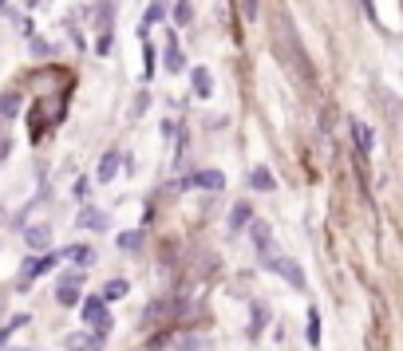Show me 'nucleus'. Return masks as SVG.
I'll return each instance as SVG.
<instances>
[{"label":"nucleus","mask_w":403,"mask_h":351,"mask_svg":"<svg viewBox=\"0 0 403 351\" xmlns=\"http://www.w3.org/2000/svg\"><path fill=\"white\" fill-rule=\"evenodd\" d=\"M273 51H277V60H285V64L301 75V80H312L316 71L308 67V60H305V48H301V40H297V32H292V20H289V12L285 8H277V16H273Z\"/></svg>","instance_id":"obj_1"},{"label":"nucleus","mask_w":403,"mask_h":351,"mask_svg":"<svg viewBox=\"0 0 403 351\" xmlns=\"http://www.w3.org/2000/svg\"><path fill=\"white\" fill-rule=\"evenodd\" d=\"M83 319H87V328H95L99 343H103V335L111 332V312H107V304H103V296H87V300L80 304Z\"/></svg>","instance_id":"obj_2"},{"label":"nucleus","mask_w":403,"mask_h":351,"mask_svg":"<svg viewBox=\"0 0 403 351\" xmlns=\"http://www.w3.org/2000/svg\"><path fill=\"white\" fill-rule=\"evenodd\" d=\"M56 265H60V253L28 256V261H24V269H20V280H16V285H20V288H28V285L36 280V276H44V272H51Z\"/></svg>","instance_id":"obj_3"},{"label":"nucleus","mask_w":403,"mask_h":351,"mask_svg":"<svg viewBox=\"0 0 403 351\" xmlns=\"http://www.w3.org/2000/svg\"><path fill=\"white\" fill-rule=\"evenodd\" d=\"M265 269L269 272H277V276H285L292 288H305V272L297 269V261H289V256H265Z\"/></svg>","instance_id":"obj_4"},{"label":"nucleus","mask_w":403,"mask_h":351,"mask_svg":"<svg viewBox=\"0 0 403 351\" xmlns=\"http://www.w3.org/2000/svg\"><path fill=\"white\" fill-rule=\"evenodd\" d=\"M178 308H182V304H178V300H166V296H162V300H154V304H146V312H143V328L166 324V319L174 316Z\"/></svg>","instance_id":"obj_5"},{"label":"nucleus","mask_w":403,"mask_h":351,"mask_svg":"<svg viewBox=\"0 0 403 351\" xmlns=\"http://www.w3.org/2000/svg\"><path fill=\"white\" fill-rule=\"evenodd\" d=\"M80 272H64V280H60V288H56V300L64 304V308H76L80 304Z\"/></svg>","instance_id":"obj_6"},{"label":"nucleus","mask_w":403,"mask_h":351,"mask_svg":"<svg viewBox=\"0 0 403 351\" xmlns=\"http://www.w3.org/2000/svg\"><path fill=\"white\" fill-rule=\"evenodd\" d=\"M182 186H186V190H190V186H202V190H222V186H226V174H222V170H198V174H190Z\"/></svg>","instance_id":"obj_7"},{"label":"nucleus","mask_w":403,"mask_h":351,"mask_svg":"<svg viewBox=\"0 0 403 351\" xmlns=\"http://www.w3.org/2000/svg\"><path fill=\"white\" fill-rule=\"evenodd\" d=\"M249 221H253V206L249 202H238V206L229 209V233H242Z\"/></svg>","instance_id":"obj_8"},{"label":"nucleus","mask_w":403,"mask_h":351,"mask_svg":"<svg viewBox=\"0 0 403 351\" xmlns=\"http://www.w3.org/2000/svg\"><path fill=\"white\" fill-rule=\"evenodd\" d=\"M249 237H253V245L261 249V256H269V245H273V229L265 221H249Z\"/></svg>","instance_id":"obj_9"},{"label":"nucleus","mask_w":403,"mask_h":351,"mask_svg":"<svg viewBox=\"0 0 403 351\" xmlns=\"http://www.w3.org/2000/svg\"><path fill=\"white\" fill-rule=\"evenodd\" d=\"M24 237H28V249H40V253H48L51 249V229L48 225H32Z\"/></svg>","instance_id":"obj_10"},{"label":"nucleus","mask_w":403,"mask_h":351,"mask_svg":"<svg viewBox=\"0 0 403 351\" xmlns=\"http://www.w3.org/2000/svg\"><path fill=\"white\" fill-rule=\"evenodd\" d=\"M348 127H352L356 150H360V154H364V158H368V154H371V130H368V123H360V119H352V123H348Z\"/></svg>","instance_id":"obj_11"},{"label":"nucleus","mask_w":403,"mask_h":351,"mask_svg":"<svg viewBox=\"0 0 403 351\" xmlns=\"http://www.w3.org/2000/svg\"><path fill=\"white\" fill-rule=\"evenodd\" d=\"M249 190H261V193L277 190L273 174H269V170H265V166H253V170H249Z\"/></svg>","instance_id":"obj_12"},{"label":"nucleus","mask_w":403,"mask_h":351,"mask_svg":"<svg viewBox=\"0 0 403 351\" xmlns=\"http://www.w3.org/2000/svg\"><path fill=\"white\" fill-rule=\"evenodd\" d=\"M64 261H76V265H95V249L91 245H71V249H64Z\"/></svg>","instance_id":"obj_13"},{"label":"nucleus","mask_w":403,"mask_h":351,"mask_svg":"<svg viewBox=\"0 0 403 351\" xmlns=\"http://www.w3.org/2000/svg\"><path fill=\"white\" fill-rule=\"evenodd\" d=\"M127 292H130V285L123 280V276H115V280H107V285H103V292H99V296H103V304H111V300H119V296H127Z\"/></svg>","instance_id":"obj_14"},{"label":"nucleus","mask_w":403,"mask_h":351,"mask_svg":"<svg viewBox=\"0 0 403 351\" xmlns=\"http://www.w3.org/2000/svg\"><path fill=\"white\" fill-rule=\"evenodd\" d=\"M119 174V150H107V154H103V162H99V182H111V178Z\"/></svg>","instance_id":"obj_15"},{"label":"nucleus","mask_w":403,"mask_h":351,"mask_svg":"<svg viewBox=\"0 0 403 351\" xmlns=\"http://www.w3.org/2000/svg\"><path fill=\"white\" fill-rule=\"evenodd\" d=\"M190 80H194V91H198V95H202V99H210L214 80H210V71H206V67H194V71H190Z\"/></svg>","instance_id":"obj_16"},{"label":"nucleus","mask_w":403,"mask_h":351,"mask_svg":"<svg viewBox=\"0 0 403 351\" xmlns=\"http://www.w3.org/2000/svg\"><path fill=\"white\" fill-rule=\"evenodd\" d=\"M107 213H99V209H83L80 213V229H107Z\"/></svg>","instance_id":"obj_17"},{"label":"nucleus","mask_w":403,"mask_h":351,"mask_svg":"<svg viewBox=\"0 0 403 351\" xmlns=\"http://www.w3.org/2000/svg\"><path fill=\"white\" fill-rule=\"evenodd\" d=\"M16 111H20V95L16 91H4L0 95V119H16Z\"/></svg>","instance_id":"obj_18"},{"label":"nucleus","mask_w":403,"mask_h":351,"mask_svg":"<svg viewBox=\"0 0 403 351\" xmlns=\"http://www.w3.org/2000/svg\"><path fill=\"white\" fill-rule=\"evenodd\" d=\"M166 71H170V75L182 71V51H178V40H166Z\"/></svg>","instance_id":"obj_19"},{"label":"nucleus","mask_w":403,"mask_h":351,"mask_svg":"<svg viewBox=\"0 0 403 351\" xmlns=\"http://www.w3.org/2000/svg\"><path fill=\"white\" fill-rule=\"evenodd\" d=\"M305 339L312 343V348L321 343V312H316V308H308V328H305Z\"/></svg>","instance_id":"obj_20"},{"label":"nucleus","mask_w":403,"mask_h":351,"mask_svg":"<svg viewBox=\"0 0 403 351\" xmlns=\"http://www.w3.org/2000/svg\"><path fill=\"white\" fill-rule=\"evenodd\" d=\"M115 245H119V249H127V253H135V249H143V233H139V229L119 233V237H115Z\"/></svg>","instance_id":"obj_21"},{"label":"nucleus","mask_w":403,"mask_h":351,"mask_svg":"<svg viewBox=\"0 0 403 351\" xmlns=\"http://www.w3.org/2000/svg\"><path fill=\"white\" fill-rule=\"evenodd\" d=\"M265 319H269V312H265V304H253V328H249V335L257 339L261 328H265Z\"/></svg>","instance_id":"obj_22"},{"label":"nucleus","mask_w":403,"mask_h":351,"mask_svg":"<svg viewBox=\"0 0 403 351\" xmlns=\"http://www.w3.org/2000/svg\"><path fill=\"white\" fill-rule=\"evenodd\" d=\"M190 20H194L190 0H178V4H174V24H190Z\"/></svg>","instance_id":"obj_23"},{"label":"nucleus","mask_w":403,"mask_h":351,"mask_svg":"<svg viewBox=\"0 0 403 351\" xmlns=\"http://www.w3.org/2000/svg\"><path fill=\"white\" fill-rule=\"evenodd\" d=\"M166 16V0H150L146 4V24H154V20H162Z\"/></svg>","instance_id":"obj_24"},{"label":"nucleus","mask_w":403,"mask_h":351,"mask_svg":"<svg viewBox=\"0 0 403 351\" xmlns=\"http://www.w3.org/2000/svg\"><path fill=\"white\" fill-rule=\"evenodd\" d=\"M24 324H28V316H12V319H8V328H0V343L16 332V328H24Z\"/></svg>","instance_id":"obj_25"},{"label":"nucleus","mask_w":403,"mask_h":351,"mask_svg":"<svg viewBox=\"0 0 403 351\" xmlns=\"http://www.w3.org/2000/svg\"><path fill=\"white\" fill-rule=\"evenodd\" d=\"M178 351H206V339H198V335H186V339L178 343Z\"/></svg>","instance_id":"obj_26"},{"label":"nucleus","mask_w":403,"mask_h":351,"mask_svg":"<svg viewBox=\"0 0 403 351\" xmlns=\"http://www.w3.org/2000/svg\"><path fill=\"white\" fill-rule=\"evenodd\" d=\"M32 51H36V56H51V44H44V40H32Z\"/></svg>","instance_id":"obj_27"},{"label":"nucleus","mask_w":403,"mask_h":351,"mask_svg":"<svg viewBox=\"0 0 403 351\" xmlns=\"http://www.w3.org/2000/svg\"><path fill=\"white\" fill-rule=\"evenodd\" d=\"M245 16H257V0H245Z\"/></svg>","instance_id":"obj_28"},{"label":"nucleus","mask_w":403,"mask_h":351,"mask_svg":"<svg viewBox=\"0 0 403 351\" xmlns=\"http://www.w3.org/2000/svg\"><path fill=\"white\" fill-rule=\"evenodd\" d=\"M4 4H8V0H0V8H4Z\"/></svg>","instance_id":"obj_29"}]
</instances>
